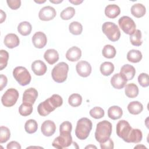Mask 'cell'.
<instances>
[{
  "label": "cell",
  "instance_id": "11",
  "mask_svg": "<svg viewBox=\"0 0 149 149\" xmlns=\"http://www.w3.org/2000/svg\"><path fill=\"white\" fill-rule=\"evenodd\" d=\"M56 15V10L53 7L47 6L40 9L38 13V17L41 20L49 21L52 20L55 17Z\"/></svg>",
  "mask_w": 149,
  "mask_h": 149
},
{
  "label": "cell",
  "instance_id": "26",
  "mask_svg": "<svg viewBox=\"0 0 149 149\" xmlns=\"http://www.w3.org/2000/svg\"><path fill=\"white\" fill-rule=\"evenodd\" d=\"M139 88L136 84L134 83H129L125 86V93L126 95L130 98L136 97L139 94Z\"/></svg>",
  "mask_w": 149,
  "mask_h": 149
},
{
  "label": "cell",
  "instance_id": "19",
  "mask_svg": "<svg viewBox=\"0 0 149 149\" xmlns=\"http://www.w3.org/2000/svg\"><path fill=\"white\" fill-rule=\"evenodd\" d=\"M20 40L18 36L13 33L8 34L4 38V44L8 48H13L19 45Z\"/></svg>",
  "mask_w": 149,
  "mask_h": 149
},
{
  "label": "cell",
  "instance_id": "30",
  "mask_svg": "<svg viewBox=\"0 0 149 149\" xmlns=\"http://www.w3.org/2000/svg\"><path fill=\"white\" fill-rule=\"evenodd\" d=\"M113 71L114 65L111 62H104L100 66V72L104 76H109Z\"/></svg>",
  "mask_w": 149,
  "mask_h": 149
},
{
  "label": "cell",
  "instance_id": "35",
  "mask_svg": "<svg viewBox=\"0 0 149 149\" xmlns=\"http://www.w3.org/2000/svg\"><path fill=\"white\" fill-rule=\"evenodd\" d=\"M82 102L81 96L77 93L71 94L68 98V102L70 105L73 107H77L81 105Z\"/></svg>",
  "mask_w": 149,
  "mask_h": 149
},
{
  "label": "cell",
  "instance_id": "28",
  "mask_svg": "<svg viewBox=\"0 0 149 149\" xmlns=\"http://www.w3.org/2000/svg\"><path fill=\"white\" fill-rule=\"evenodd\" d=\"M142 57L141 52L137 49H131L127 54V59L132 63L139 62Z\"/></svg>",
  "mask_w": 149,
  "mask_h": 149
},
{
  "label": "cell",
  "instance_id": "24",
  "mask_svg": "<svg viewBox=\"0 0 149 149\" xmlns=\"http://www.w3.org/2000/svg\"><path fill=\"white\" fill-rule=\"evenodd\" d=\"M131 13L137 18H140L144 16L146 12V7L141 3H135L131 7Z\"/></svg>",
  "mask_w": 149,
  "mask_h": 149
},
{
  "label": "cell",
  "instance_id": "52",
  "mask_svg": "<svg viewBox=\"0 0 149 149\" xmlns=\"http://www.w3.org/2000/svg\"><path fill=\"white\" fill-rule=\"evenodd\" d=\"M137 147H140V148H141V147H143V148H146V147H145V146H136L134 148H137Z\"/></svg>",
  "mask_w": 149,
  "mask_h": 149
},
{
  "label": "cell",
  "instance_id": "48",
  "mask_svg": "<svg viewBox=\"0 0 149 149\" xmlns=\"http://www.w3.org/2000/svg\"><path fill=\"white\" fill-rule=\"evenodd\" d=\"M69 1L70 3H72L74 4V5H79V4H80L81 3L83 2V1H82V0H73V1H72V0H69Z\"/></svg>",
  "mask_w": 149,
  "mask_h": 149
},
{
  "label": "cell",
  "instance_id": "27",
  "mask_svg": "<svg viewBox=\"0 0 149 149\" xmlns=\"http://www.w3.org/2000/svg\"><path fill=\"white\" fill-rule=\"evenodd\" d=\"M127 110L131 114L138 115L143 110V106L137 101H132L127 105Z\"/></svg>",
  "mask_w": 149,
  "mask_h": 149
},
{
  "label": "cell",
  "instance_id": "6",
  "mask_svg": "<svg viewBox=\"0 0 149 149\" xmlns=\"http://www.w3.org/2000/svg\"><path fill=\"white\" fill-rule=\"evenodd\" d=\"M15 79L20 86H24L29 84L31 79V75L27 69L23 66H17L13 70Z\"/></svg>",
  "mask_w": 149,
  "mask_h": 149
},
{
  "label": "cell",
  "instance_id": "50",
  "mask_svg": "<svg viewBox=\"0 0 149 149\" xmlns=\"http://www.w3.org/2000/svg\"><path fill=\"white\" fill-rule=\"evenodd\" d=\"M34 2L37 3H44L45 2V0H44V1H34Z\"/></svg>",
  "mask_w": 149,
  "mask_h": 149
},
{
  "label": "cell",
  "instance_id": "41",
  "mask_svg": "<svg viewBox=\"0 0 149 149\" xmlns=\"http://www.w3.org/2000/svg\"><path fill=\"white\" fill-rule=\"evenodd\" d=\"M72 129V125L69 121H65L62 122L59 126L60 134H68L70 133Z\"/></svg>",
  "mask_w": 149,
  "mask_h": 149
},
{
  "label": "cell",
  "instance_id": "46",
  "mask_svg": "<svg viewBox=\"0 0 149 149\" xmlns=\"http://www.w3.org/2000/svg\"><path fill=\"white\" fill-rule=\"evenodd\" d=\"M6 148L7 149H20L21 146L17 141H12L7 144Z\"/></svg>",
  "mask_w": 149,
  "mask_h": 149
},
{
  "label": "cell",
  "instance_id": "3",
  "mask_svg": "<svg viewBox=\"0 0 149 149\" xmlns=\"http://www.w3.org/2000/svg\"><path fill=\"white\" fill-rule=\"evenodd\" d=\"M93 123L90 119L82 118L78 120L75 129V134L79 140L86 139L92 129Z\"/></svg>",
  "mask_w": 149,
  "mask_h": 149
},
{
  "label": "cell",
  "instance_id": "34",
  "mask_svg": "<svg viewBox=\"0 0 149 149\" xmlns=\"http://www.w3.org/2000/svg\"><path fill=\"white\" fill-rule=\"evenodd\" d=\"M70 33L73 35H80L83 31V26L81 24L78 22H72L69 26Z\"/></svg>",
  "mask_w": 149,
  "mask_h": 149
},
{
  "label": "cell",
  "instance_id": "8",
  "mask_svg": "<svg viewBox=\"0 0 149 149\" xmlns=\"http://www.w3.org/2000/svg\"><path fill=\"white\" fill-rule=\"evenodd\" d=\"M118 24L120 28L126 34L131 35L136 30V25L134 20L127 16L121 17L118 20Z\"/></svg>",
  "mask_w": 149,
  "mask_h": 149
},
{
  "label": "cell",
  "instance_id": "21",
  "mask_svg": "<svg viewBox=\"0 0 149 149\" xmlns=\"http://www.w3.org/2000/svg\"><path fill=\"white\" fill-rule=\"evenodd\" d=\"M44 58L49 65H53L58 61L59 54L56 50L54 49H48L45 52Z\"/></svg>",
  "mask_w": 149,
  "mask_h": 149
},
{
  "label": "cell",
  "instance_id": "38",
  "mask_svg": "<svg viewBox=\"0 0 149 149\" xmlns=\"http://www.w3.org/2000/svg\"><path fill=\"white\" fill-rule=\"evenodd\" d=\"M10 137V130L5 126H1L0 127V143L6 142Z\"/></svg>",
  "mask_w": 149,
  "mask_h": 149
},
{
  "label": "cell",
  "instance_id": "20",
  "mask_svg": "<svg viewBox=\"0 0 149 149\" xmlns=\"http://www.w3.org/2000/svg\"><path fill=\"white\" fill-rule=\"evenodd\" d=\"M120 73L123 75L126 79L127 81H128L133 79L136 73V70L132 65L126 64L122 66Z\"/></svg>",
  "mask_w": 149,
  "mask_h": 149
},
{
  "label": "cell",
  "instance_id": "18",
  "mask_svg": "<svg viewBox=\"0 0 149 149\" xmlns=\"http://www.w3.org/2000/svg\"><path fill=\"white\" fill-rule=\"evenodd\" d=\"M81 51L77 47L74 46L70 48L66 53V58L71 62H76L81 58Z\"/></svg>",
  "mask_w": 149,
  "mask_h": 149
},
{
  "label": "cell",
  "instance_id": "37",
  "mask_svg": "<svg viewBox=\"0 0 149 149\" xmlns=\"http://www.w3.org/2000/svg\"><path fill=\"white\" fill-rule=\"evenodd\" d=\"M33 105L22 103L19 108V113L23 116L30 115L33 112Z\"/></svg>",
  "mask_w": 149,
  "mask_h": 149
},
{
  "label": "cell",
  "instance_id": "33",
  "mask_svg": "<svg viewBox=\"0 0 149 149\" xmlns=\"http://www.w3.org/2000/svg\"><path fill=\"white\" fill-rule=\"evenodd\" d=\"M38 129V124L34 119H29L24 125V129L26 132L29 134L35 133Z\"/></svg>",
  "mask_w": 149,
  "mask_h": 149
},
{
  "label": "cell",
  "instance_id": "13",
  "mask_svg": "<svg viewBox=\"0 0 149 149\" xmlns=\"http://www.w3.org/2000/svg\"><path fill=\"white\" fill-rule=\"evenodd\" d=\"M38 97V92L34 88L31 87L26 90L23 95V103L33 105Z\"/></svg>",
  "mask_w": 149,
  "mask_h": 149
},
{
  "label": "cell",
  "instance_id": "16",
  "mask_svg": "<svg viewBox=\"0 0 149 149\" xmlns=\"http://www.w3.org/2000/svg\"><path fill=\"white\" fill-rule=\"evenodd\" d=\"M55 130L56 125L55 123L51 120H45L41 125V131L45 136H51L54 134Z\"/></svg>",
  "mask_w": 149,
  "mask_h": 149
},
{
  "label": "cell",
  "instance_id": "43",
  "mask_svg": "<svg viewBox=\"0 0 149 149\" xmlns=\"http://www.w3.org/2000/svg\"><path fill=\"white\" fill-rule=\"evenodd\" d=\"M6 2L8 6L13 10L17 9L21 5L20 0H7Z\"/></svg>",
  "mask_w": 149,
  "mask_h": 149
},
{
  "label": "cell",
  "instance_id": "2",
  "mask_svg": "<svg viewBox=\"0 0 149 149\" xmlns=\"http://www.w3.org/2000/svg\"><path fill=\"white\" fill-rule=\"evenodd\" d=\"M112 124L108 120H104L97 123L95 132V140L100 143L107 140L112 133Z\"/></svg>",
  "mask_w": 149,
  "mask_h": 149
},
{
  "label": "cell",
  "instance_id": "47",
  "mask_svg": "<svg viewBox=\"0 0 149 149\" xmlns=\"http://www.w3.org/2000/svg\"><path fill=\"white\" fill-rule=\"evenodd\" d=\"M6 19V13L2 10H1V21L0 23H2Z\"/></svg>",
  "mask_w": 149,
  "mask_h": 149
},
{
  "label": "cell",
  "instance_id": "39",
  "mask_svg": "<svg viewBox=\"0 0 149 149\" xmlns=\"http://www.w3.org/2000/svg\"><path fill=\"white\" fill-rule=\"evenodd\" d=\"M90 115L94 119H100L105 115L104 110L100 107H95L90 111Z\"/></svg>",
  "mask_w": 149,
  "mask_h": 149
},
{
  "label": "cell",
  "instance_id": "12",
  "mask_svg": "<svg viewBox=\"0 0 149 149\" xmlns=\"http://www.w3.org/2000/svg\"><path fill=\"white\" fill-rule=\"evenodd\" d=\"M76 69L79 76L83 77H86L91 74L92 68L91 65L88 62L81 61L76 64Z\"/></svg>",
  "mask_w": 149,
  "mask_h": 149
},
{
  "label": "cell",
  "instance_id": "14",
  "mask_svg": "<svg viewBox=\"0 0 149 149\" xmlns=\"http://www.w3.org/2000/svg\"><path fill=\"white\" fill-rule=\"evenodd\" d=\"M32 42L36 48H42L47 44V38L43 32L37 31L33 36Z\"/></svg>",
  "mask_w": 149,
  "mask_h": 149
},
{
  "label": "cell",
  "instance_id": "10",
  "mask_svg": "<svg viewBox=\"0 0 149 149\" xmlns=\"http://www.w3.org/2000/svg\"><path fill=\"white\" fill-rule=\"evenodd\" d=\"M132 127L129 123L125 120H119L116 125V134L117 135L122 139L124 141L129 137L131 131Z\"/></svg>",
  "mask_w": 149,
  "mask_h": 149
},
{
  "label": "cell",
  "instance_id": "42",
  "mask_svg": "<svg viewBox=\"0 0 149 149\" xmlns=\"http://www.w3.org/2000/svg\"><path fill=\"white\" fill-rule=\"evenodd\" d=\"M138 82L143 87H147L149 86L148 74L146 73H141L138 76Z\"/></svg>",
  "mask_w": 149,
  "mask_h": 149
},
{
  "label": "cell",
  "instance_id": "49",
  "mask_svg": "<svg viewBox=\"0 0 149 149\" xmlns=\"http://www.w3.org/2000/svg\"><path fill=\"white\" fill-rule=\"evenodd\" d=\"M63 1L62 0H58V1H55V0H49V2L53 3H59L62 2Z\"/></svg>",
  "mask_w": 149,
  "mask_h": 149
},
{
  "label": "cell",
  "instance_id": "22",
  "mask_svg": "<svg viewBox=\"0 0 149 149\" xmlns=\"http://www.w3.org/2000/svg\"><path fill=\"white\" fill-rule=\"evenodd\" d=\"M120 13V8L115 4H110L105 8V15L109 18L114 19L119 15Z\"/></svg>",
  "mask_w": 149,
  "mask_h": 149
},
{
  "label": "cell",
  "instance_id": "40",
  "mask_svg": "<svg viewBox=\"0 0 149 149\" xmlns=\"http://www.w3.org/2000/svg\"><path fill=\"white\" fill-rule=\"evenodd\" d=\"M9 59V54L6 50L1 49L0 51V70L6 68Z\"/></svg>",
  "mask_w": 149,
  "mask_h": 149
},
{
  "label": "cell",
  "instance_id": "36",
  "mask_svg": "<svg viewBox=\"0 0 149 149\" xmlns=\"http://www.w3.org/2000/svg\"><path fill=\"white\" fill-rule=\"evenodd\" d=\"M74 14H75V9L73 7L69 6L65 8V9H63L61 12L60 14V16L62 19L67 20L72 19L74 16Z\"/></svg>",
  "mask_w": 149,
  "mask_h": 149
},
{
  "label": "cell",
  "instance_id": "7",
  "mask_svg": "<svg viewBox=\"0 0 149 149\" xmlns=\"http://www.w3.org/2000/svg\"><path fill=\"white\" fill-rule=\"evenodd\" d=\"M19 98V92L17 90L10 88L8 89L1 98V102L3 106L10 107L13 106Z\"/></svg>",
  "mask_w": 149,
  "mask_h": 149
},
{
  "label": "cell",
  "instance_id": "25",
  "mask_svg": "<svg viewBox=\"0 0 149 149\" xmlns=\"http://www.w3.org/2000/svg\"><path fill=\"white\" fill-rule=\"evenodd\" d=\"M122 115L123 111L122 108L118 106H112L108 109V116L111 119H118L122 117Z\"/></svg>",
  "mask_w": 149,
  "mask_h": 149
},
{
  "label": "cell",
  "instance_id": "9",
  "mask_svg": "<svg viewBox=\"0 0 149 149\" xmlns=\"http://www.w3.org/2000/svg\"><path fill=\"white\" fill-rule=\"evenodd\" d=\"M72 143V137L70 133L60 134L52 141V145L54 147L62 149L70 146Z\"/></svg>",
  "mask_w": 149,
  "mask_h": 149
},
{
  "label": "cell",
  "instance_id": "32",
  "mask_svg": "<svg viewBox=\"0 0 149 149\" xmlns=\"http://www.w3.org/2000/svg\"><path fill=\"white\" fill-rule=\"evenodd\" d=\"M102 54L105 58L111 59L115 56L116 51L113 46L109 44H107L104 47L102 51Z\"/></svg>",
  "mask_w": 149,
  "mask_h": 149
},
{
  "label": "cell",
  "instance_id": "1",
  "mask_svg": "<svg viewBox=\"0 0 149 149\" xmlns=\"http://www.w3.org/2000/svg\"><path fill=\"white\" fill-rule=\"evenodd\" d=\"M62 104L63 100L62 97L58 94H53L38 105V113L42 116H47L56 108L61 107Z\"/></svg>",
  "mask_w": 149,
  "mask_h": 149
},
{
  "label": "cell",
  "instance_id": "31",
  "mask_svg": "<svg viewBox=\"0 0 149 149\" xmlns=\"http://www.w3.org/2000/svg\"><path fill=\"white\" fill-rule=\"evenodd\" d=\"M142 35L140 30H136L131 35H130V41L131 44L134 46H140L143 43L141 39Z\"/></svg>",
  "mask_w": 149,
  "mask_h": 149
},
{
  "label": "cell",
  "instance_id": "23",
  "mask_svg": "<svg viewBox=\"0 0 149 149\" xmlns=\"http://www.w3.org/2000/svg\"><path fill=\"white\" fill-rule=\"evenodd\" d=\"M142 138L143 134L140 129H132L129 137L126 140L125 142L138 143L141 141Z\"/></svg>",
  "mask_w": 149,
  "mask_h": 149
},
{
  "label": "cell",
  "instance_id": "4",
  "mask_svg": "<svg viewBox=\"0 0 149 149\" xmlns=\"http://www.w3.org/2000/svg\"><path fill=\"white\" fill-rule=\"evenodd\" d=\"M69 71L68 65L64 62H61L58 63L52 70L51 75L52 79L56 83L64 82L68 77V73Z\"/></svg>",
  "mask_w": 149,
  "mask_h": 149
},
{
  "label": "cell",
  "instance_id": "29",
  "mask_svg": "<svg viewBox=\"0 0 149 149\" xmlns=\"http://www.w3.org/2000/svg\"><path fill=\"white\" fill-rule=\"evenodd\" d=\"M32 26L29 22L24 21L20 23L17 26L18 32L23 36H26L31 33Z\"/></svg>",
  "mask_w": 149,
  "mask_h": 149
},
{
  "label": "cell",
  "instance_id": "51",
  "mask_svg": "<svg viewBox=\"0 0 149 149\" xmlns=\"http://www.w3.org/2000/svg\"><path fill=\"white\" fill-rule=\"evenodd\" d=\"M96 148L97 147L95 146H94L90 145V146H88L86 147V148Z\"/></svg>",
  "mask_w": 149,
  "mask_h": 149
},
{
  "label": "cell",
  "instance_id": "15",
  "mask_svg": "<svg viewBox=\"0 0 149 149\" xmlns=\"http://www.w3.org/2000/svg\"><path fill=\"white\" fill-rule=\"evenodd\" d=\"M127 81L125 77L120 73L115 74L111 79V84L112 87L118 90L123 88L126 86Z\"/></svg>",
  "mask_w": 149,
  "mask_h": 149
},
{
  "label": "cell",
  "instance_id": "44",
  "mask_svg": "<svg viewBox=\"0 0 149 149\" xmlns=\"http://www.w3.org/2000/svg\"><path fill=\"white\" fill-rule=\"evenodd\" d=\"M100 147L102 149H113L114 147L113 141L109 138L107 140L100 143Z\"/></svg>",
  "mask_w": 149,
  "mask_h": 149
},
{
  "label": "cell",
  "instance_id": "45",
  "mask_svg": "<svg viewBox=\"0 0 149 149\" xmlns=\"http://www.w3.org/2000/svg\"><path fill=\"white\" fill-rule=\"evenodd\" d=\"M8 79L6 76L1 74L0 76V90L2 91L7 85Z\"/></svg>",
  "mask_w": 149,
  "mask_h": 149
},
{
  "label": "cell",
  "instance_id": "17",
  "mask_svg": "<svg viewBox=\"0 0 149 149\" xmlns=\"http://www.w3.org/2000/svg\"><path fill=\"white\" fill-rule=\"evenodd\" d=\"M31 70L37 76L44 75L47 70L45 63L41 60H36L31 64Z\"/></svg>",
  "mask_w": 149,
  "mask_h": 149
},
{
  "label": "cell",
  "instance_id": "5",
  "mask_svg": "<svg viewBox=\"0 0 149 149\" xmlns=\"http://www.w3.org/2000/svg\"><path fill=\"white\" fill-rule=\"evenodd\" d=\"M104 34L111 41H118L120 37V31L118 26L113 22H106L102 26Z\"/></svg>",
  "mask_w": 149,
  "mask_h": 149
}]
</instances>
